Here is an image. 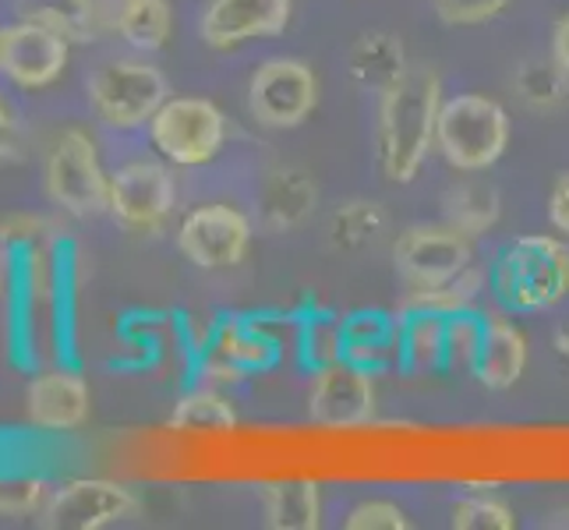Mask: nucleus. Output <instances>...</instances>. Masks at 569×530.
Returning <instances> with one entry per match:
<instances>
[{
  "label": "nucleus",
  "mask_w": 569,
  "mask_h": 530,
  "mask_svg": "<svg viewBox=\"0 0 569 530\" xmlns=\"http://www.w3.org/2000/svg\"><path fill=\"white\" fill-rule=\"evenodd\" d=\"M47 191L71 216H100L110 209V177L86 131H64L47 156Z\"/></svg>",
  "instance_id": "obj_6"
},
{
  "label": "nucleus",
  "mask_w": 569,
  "mask_h": 530,
  "mask_svg": "<svg viewBox=\"0 0 569 530\" xmlns=\"http://www.w3.org/2000/svg\"><path fill=\"white\" fill-rule=\"evenodd\" d=\"M293 0H209L202 11V39L216 50H230L248 39H272L290 22Z\"/></svg>",
  "instance_id": "obj_14"
},
{
  "label": "nucleus",
  "mask_w": 569,
  "mask_h": 530,
  "mask_svg": "<svg viewBox=\"0 0 569 530\" xmlns=\"http://www.w3.org/2000/svg\"><path fill=\"white\" fill-rule=\"evenodd\" d=\"M509 146V117L488 96L467 92L442 100L436 124V149L449 167L463 173H481L502 160Z\"/></svg>",
  "instance_id": "obj_3"
},
{
  "label": "nucleus",
  "mask_w": 569,
  "mask_h": 530,
  "mask_svg": "<svg viewBox=\"0 0 569 530\" xmlns=\"http://www.w3.org/2000/svg\"><path fill=\"white\" fill-rule=\"evenodd\" d=\"M251 244L248 216L230 206H202L184 216L178 230L181 254L199 269H230L238 266Z\"/></svg>",
  "instance_id": "obj_12"
},
{
  "label": "nucleus",
  "mask_w": 569,
  "mask_h": 530,
  "mask_svg": "<svg viewBox=\"0 0 569 530\" xmlns=\"http://www.w3.org/2000/svg\"><path fill=\"white\" fill-rule=\"evenodd\" d=\"M379 227H382V216L376 212V206L368 209L365 202L350 206V209H343V212L337 216V233L355 230L343 244H361V241H368V238H376V230H379Z\"/></svg>",
  "instance_id": "obj_33"
},
{
  "label": "nucleus",
  "mask_w": 569,
  "mask_h": 530,
  "mask_svg": "<svg viewBox=\"0 0 569 530\" xmlns=\"http://www.w3.org/2000/svg\"><path fill=\"white\" fill-rule=\"evenodd\" d=\"M442 110V82L428 68H407L382 92L379 103V163L389 181L407 184L436 149V124Z\"/></svg>",
  "instance_id": "obj_1"
},
{
  "label": "nucleus",
  "mask_w": 569,
  "mask_h": 530,
  "mask_svg": "<svg viewBox=\"0 0 569 530\" xmlns=\"http://www.w3.org/2000/svg\"><path fill=\"white\" fill-rule=\"evenodd\" d=\"M400 368L407 376H436L442 371L446 316L421 308H400Z\"/></svg>",
  "instance_id": "obj_18"
},
{
  "label": "nucleus",
  "mask_w": 569,
  "mask_h": 530,
  "mask_svg": "<svg viewBox=\"0 0 569 530\" xmlns=\"http://www.w3.org/2000/svg\"><path fill=\"white\" fill-rule=\"evenodd\" d=\"M14 11L22 22L61 32L68 43L92 39L100 29V0H14Z\"/></svg>",
  "instance_id": "obj_21"
},
{
  "label": "nucleus",
  "mask_w": 569,
  "mask_h": 530,
  "mask_svg": "<svg viewBox=\"0 0 569 530\" xmlns=\"http://www.w3.org/2000/svg\"><path fill=\"white\" fill-rule=\"evenodd\" d=\"M492 293L506 311H545L569 293V248L559 238H517L492 269Z\"/></svg>",
  "instance_id": "obj_2"
},
{
  "label": "nucleus",
  "mask_w": 569,
  "mask_h": 530,
  "mask_svg": "<svg viewBox=\"0 0 569 530\" xmlns=\"http://www.w3.org/2000/svg\"><path fill=\"white\" fill-rule=\"evenodd\" d=\"M566 86H569V74L556 64V57H552V64H527L517 74L520 100L531 103V107H556V103H562L566 100Z\"/></svg>",
  "instance_id": "obj_28"
},
{
  "label": "nucleus",
  "mask_w": 569,
  "mask_h": 530,
  "mask_svg": "<svg viewBox=\"0 0 569 530\" xmlns=\"http://www.w3.org/2000/svg\"><path fill=\"white\" fill-rule=\"evenodd\" d=\"M523 368H527V337L509 319H488L475 379L485 389H509L520 382Z\"/></svg>",
  "instance_id": "obj_17"
},
{
  "label": "nucleus",
  "mask_w": 569,
  "mask_h": 530,
  "mask_svg": "<svg viewBox=\"0 0 569 530\" xmlns=\"http://www.w3.org/2000/svg\"><path fill=\"white\" fill-rule=\"evenodd\" d=\"M50 499V488L36 478L0 481V517H39Z\"/></svg>",
  "instance_id": "obj_30"
},
{
  "label": "nucleus",
  "mask_w": 569,
  "mask_h": 530,
  "mask_svg": "<svg viewBox=\"0 0 569 530\" xmlns=\"http://www.w3.org/2000/svg\"><path fill=\"white\" fill-rule=\"evenodd\" d=\"M343 358L371 376L400 364V316L382 308H361L343 316Z\"/></svg>",
  "instance_id": "obj_16"
},
{
  "label": "nucleus",
  "mask_w": 569,
  "mask_h": 530,
  "mask_svg": "<svg viewBox=\"0 0 569 530\" xmlns=\"http://www.w3.org/2000/svg\"><path fill=\"white\" fill-rule=\"evenodd\" d=\"M319 107V78L308 64L277 57L251 74L248 110L266 128H298Z\"/></svg>",
  "instance_id": "obj_7"
},
{
  "label": "nucleus",
  "mask_w": 569,
  "mask_h": 530,
  "mask_svg": "<svg viewBox=\"0 0 569 530\" xmlns=\"http://www.w3.org/2000/svg\"><path fill=\"white\" fill-rule=\"evenodd\" d=\"M68 64V39L47 26L18 22L0 29V71L22 89H43Z\"/></svg>",
  "instance_id": "obj_13"
},
{
  "label": "nucleus",
  "mask_w": 569,
  "mask_h": 530,
  "mask_svg": "<svg viewBox=\"0 0 569 530\" xmlns=\"http://www.w3.org/2000/svg\"><path fill=\"white\" fill-rule=\"evenodd\" d=\"M488 316L475 308H460L446 316V347H442V371L449 376H475L478 353L485 343Z\"/></svg>",
  "instance_id": "obj_23"
},
{
  "label": "nucleus",
  "mask_w": 569,
  "mask_h": 530,
  "mask_svg": "<svg viewBox=\"0 0 569 530\" xmlns=\"http://www.w3.org/2000/svg\"><path fill=\"white\" fill-rule=\"evenodd\" d=\"M453 527H460V530H513L517 517L509 506L475 496V499H463L453 506Z\"/></svg>",
  "instance_id": "obj_29"
},
{
  "label": "nucleus",
  "mask_w": 569,
  "mask_h": 530,
  "mask_svg": "<svg viewBox=\"0 0 569 530\" xmlns=\"http://www.w3.org/2000/svg\"><path fill=\"white\" fill-rule=\"evenodd\" d=\"M308 414L322 428H358L376 418V376L355 361H332L316 371Z\"/></svg>",
  "instance_id": "obj_10"
},
{
  "label": "nucleus",
  "mask_w": 569,
  "mask_h": 530,
  "mask_svg": "<svg viewBox=\"0 0 569 530\" xmlns=\"http://www.w3.org/2000/svg\"><path fill=\"white\" fill-rule=\"evenodd\" d=\"M149 139L170 163L202 167L227 142L223 110L199 96H173L149 121Z\"/></svg>",
  "instance_id": "obj_4"
},
{
  "label": "nucleus",
  "mask_w": 569,
  "mask_h": 530,
  "mask_svg": "<svg viewBox=\"0 0 569 530\" xmlns=\"http://www.w3.org/2000/svg\"><path fill=\"white\" fill-rule=\"evenodd\" d=\"M509 0H436V11L446 26H481L492 22Z\"/></svg>",
  "instance_id": "obj_32"
},
{
  "label": "nucleus",
  "mask_w": 569,
  "mask_h": 530,
  "mask_svg": "<svg viewBox=\"0 0 569 530\" xmlns=\"http://www.w3.org/2000/svg\"><path fill=\"white\" fill-rule=\"evenodd\" d=\"M113 29L134 50H160V47H167L170 29H173L170 0H117Z\"/></svg>",
  "instance_id": "obj_22"
},
{
  "label": "nucleus",
  "mask_w": 569,
  "mask_h": 530,
  "mask_svg": "<svg viewBox=\"0 0 569 530\" xmlns=\"http://www.w3.org/2000/svg\"><path fill=\"white\" fill-rule=\"evenodd\" d=\"M449 227L463 230L467 238H478L488 227L499 220V194L488 184H460L453 194H449Z\"/></svg>",
  "instance_id": "obj_25"
},
{
  "label": "nucleus",
  "mask_w": 569,
  "mask_h": 530,
  "mask_svg": "<svg viewBox=\"0 0 569 530\" xmlns=\"http://www.w3.org/2000/svg\"><path fill=\"white\" fill-rule=\"evenodd\" d=\"M238 424V414L233 407L212 389H194L178 403L173 410V428H184V431H230Z\"/></svg>",
  "instance_id": "obj_27"
},
{
  "label": "nucleus",
  "mask_w": 569,
  "mask_h": 530,
  "mask_svg": "<svg viewBox=\"0 0 569 530\" xmlns=\"http://www.w3.org/2000/svg\"><path fill=\"white\" fill-rule=\"evenodd\" d=\"M89 100L100 121L128 131L149 124L152 113L167 103V78L152 64L107 61L89 78Z\"/></svg>",
  "instance_id": "obj_5"
},
{
  "label": "nucleus",
  "mask_w": 569,
  "mask_h": 530,
  "mask_svg": "<svg viewBox=\"0 0 569 530\" xmlns=\"http://www.w3.org/2000/svg\"><path fill=\"white\" fill-rule=\"evenodd\" d=\"M134 513H139V499L124 484L103 478H78L50 492L39 523L47 530H100Z\"/></svg>",
  "instance_id": "obj_9"
},
{
  "label": "nucleus",
  "mask_w": 569,
  "mask_h": 530,
  "mask_svg": "<svg viewBox=\"0 0 569 530\" xmlns=\"http://www.w3.org/2000/svg\"><path fill=\"white\" fill-rule=\"evenodd\" d=\"M548 216H552V227L559 233H569V173H562L556 181L552 199H548Z\"/></svg>",
  "instance_id": "obj_34"
},
{
  "label": "nucleus",
  "mask_w": 569,
  "mask_h": 530,
  "mask_svg": "<svg viewBox=\"0 0 569 530\" xmlns=\"http://www.w3.org/2000/svg\"><path fill=\"white\" fill-rule=\"evenodd\" d=\"M216 350H220V361L241 371H262L280 358L277 340L254 322H227L220 340H216Z\"/></svg>",
  "instance_id": "obj_24"
},
{
  "label": "nucleus",
  "mask_w": 569,
  "mask_h": 530,
  "mask_svg": "<svg viewBox=\"0 0 569 530\" xmlns=\"http://www.w3.org/2000/svg\"><path fill=\"white\" fill-rule=\"evenodd\" d=\"M407 71V53L400 39H392L389 32H371L358 39L350 50V78L371 92H386L397 78Z\"/></svg>",
  "instance_id": "obj_20"
},
{
  "label": "nucleus",
  "mask_w": 569,
  "mask_h": 530,
  "mask_svg": "<svg viewBox=\"0 0 569 530\" xmlns=\"http://www.w3.org/2000/svg\"><path fill=\"white\" fill-rule=\"evenodd\" d=\"M301 361L319 371L343 358V319L332 311H311L301 322Z\"/></svg>",
  "instance_id": "obj_26"
},
{
  "label": "nucleus",
  "mask_w": 569,
  "mask_h": 530,
  "mask_svg": "<svg viewBox=\"0 0 569 530\" xmlns=\"http://www.w3.org/2000/svg\"><path fill=\"white\" fill-rule=\"evenodd\" d=\"M173 202H178V188H173L170 170L160 163L139 160L110 177L107 212L134 233L160 230L167 223V216L173 212Z\"/></svg>",
  "instance_id": "obj_11"
},
{
  "label": "nucleus",
  "mask_w": 569,
  "mask_h": 530,
  "mask_svg": "<svg viewBox=\"0 0 569 530\" xmlns=\"http://www.w3.org/2000/svg\"><path fill=\"white\" fill-rule=\"evenodd\" d=\"M410 520L397 502L368 499L347 513V530H407Z\"/></svg>",
  "instance_id": "obj_31"
},
{
  "label": "nucleus",
  "mask_w": 569,
  "mask_h": 530,
  "mask_svg": "<svg viewBox=\"0 0 569 530\" xmlns=\"http://www.w3.org/2000/svg\"><path fill=\"white\" fill-rule=\"evenodd\" d=\"M552 57L556 64L569 74V14L562 18V22L556 26V39H552Z\"/></svg>",
  "instance_id": "obj_36"
},
{
  "label": "nucleus",
  "mask_w": 569,
  "mask_h": 530,
  "mask_svg": "<svg viewBox=\"0 0 569 530\" xmlns=\"http://www.w3.org/2000/svg\"><path fill=\"white\" fill-rule=\"evenodd\" d=\"M11 156H14V121H11L8 103L0 100V163L11 160Z\"/></svg>",
  "instance_id": "obj_35"
},
{
  "label": "nucleus",
  "mask_w": 569,
  "mask_h": 530,
  "mask_svg": "<svg viewBox=\"0 0 569 530\" xmlns=\"http://www.w3.org/2000/svg\"><path fill=\"white\" fill-rule=\"evenodd\" d=\"M397 272L410 290L460 280L470 269V238L457 227H415L397 241Z\"/></svg>",
  "instance_id": "obj_8"
},
{
  "label": "nucleus",
  "mask_w": 569,
  "mask_h": 530,
  "mask_svg": "<svg viewBox=\"0 0 569 530\" xmlns=\"http://www.w3.org/2000/svg\"><path fill=\"white\" fill-rule=\"evenodd\" d=\"M266 523L272 530H316L322 523L319 484L308 478H290L266 488Z\"/></svg>",
  "instance_id": "obj_19"
},
{
  "label": "nucleus",
  "mask_w": 569,
  "mask_h": 530,
  "mask_svg": "<svg viewBox=\"0 0 569 530\" xmlns=\"http://www.w3.org/2000/svg\"><path fill=\"white\" fill-rule=\"evenodd\" d=\"M92 407L89 382L78 371H43L26 389L29 421L43 431H71L82 428Z\"/></svg>",
  "instance_id": "obj_15"
}]
</instances>
